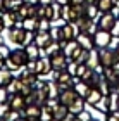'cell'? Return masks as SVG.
Segmentation results:
<instances>
[{"label": "cell", "instance_id": "cell-42", "mask_svg": "<svg viewBox=\"0 0 119 121\" xmlns=\"http://www.w3.org/2000/svg\"><path fill=\"white\" fill-rule=\"evenodd\" d=\"M111 33H112V36H119V19H117V23L114 24V28L111 30Z\"/></svg>", "mask_w": 119, "mask_h": 121}, {"label": "cell", "instance_id": "cell-16", "mask_svg": "<svg viewBox=\"0 0 119 121\" xmlns=\"http://www.w3.org/2000/svg\"><path fill=\"white\" fill-rule=\"evenodd\" d=\"M88 54H90V50H86L83 47H78L69 60H73V62H76V64H85L86 59H88Z\"/></svg>", "mask_w": 119, "mask_h": 121}, {"label": "cell", "instance_id": "cell-5", "mask_svg": "<svg viewBox=\"0 0 119 121\" xmlns=\"http://www.w3.org/2000/svg\"><path fill=\"white\" fill-rule=\"evenodd\" d=\"M111 40H112V33L111 31H105V30H97L95 35H93V42H95V47L97 48H105L111 45Z\"/></svg>", "mask_w": 119, "mask_h": 121}, {"label": "cell", "instance_id": "cell-6", "mask_svg": "<svg viewBox=\"0 0 119 121\" xmlns=\"http://www.w3.org/2000/svg\"><path fill=\"white\" fill-rule=\"evenodd\" d=\"M2 17H4V24L7 30L12 28V26H23V19L17 14V10H5L2 14Z\"/></svg>", "mask_w": 119, "mask_h": 121}, {"label": "cell", "instance_id": "cell-21", "mask_svg": "<svg viewBox=\"0 0 119 121\" xmlns=\"http://www.w3.org/2000/svg\"><path fill=\"white\" fill-rule=\"evenodd\" d=\"M88 68L91 69H95L97 66L100 64V57H98V48H91L90 54H88V59H86V62H85Z\"/></svg>", "mask_w": 119, "mask_h": 121}, {"label": "cell", "instance_id": "cell-39", "mask_svg": "<svg viewBox=\"0 0 119 121\" xmlns=\"http://www.w3.org/2000/svg\"><path fill=\"white\" fill-rule=\"evenodd\" d=\"M86 69H88V66H86V64H78V68H76V76H78V78H81V76L86 73Z\"/></svg>", "mask_w": 119, "mask_h": 121}, {"label": "cell", "instance_id": "cell-27", "mask_svg": "<svg viewBox=\"0 0 119 121\" xmlns=\"http://www.w3.org/2000/svg\"><path fill=\"white\" fill-rule=\"evenodd\" d=\"M119 111V93L114 90L109 93V112Z\"/></svg>", "mask_w": 119, "mask_h": 121}, {"label": "cell", "instance_id": "cell-31", "mask_svg": "<svg viewBox=\"0 0 119 121\" xmlns=\"http://www.w3.org/2000/svg\"><path fill=\"white\" fill-rule=\"evenodd\" d=\"M85 16H88L90 19H97L100 16V10H98V7H97V5H93V4H88L86 5V12H85Z\"/></svg>", "mask_w": 119, "mask_h": 121}, {"label": "cell", "instance_id": "cell-37", "mask_svg": "<svg viewBox=\"0 0 119 121\" xmlns=\"http://www.w3.org/2000/svg\"><path fill=\"white\" fill-rule=\"evenodd\" d=\"M9 111H10L9 102H2V104H0V118H5L9 114Z\"/></svg>", "mask_w": 119, "mask_h": 121}, {"label": "cell", "instance_id": "cell-3", "mask_svg": "<svg viewBox=\"0 0 119 121\" xmlns=\"http://www.w3.org/2000/svg\"><path fill=\"white\" fill-rule=\"evenodd\" d=\"M117 23V16L114 12H104L98 16V21H97V26L98 30H105V31H111L114 28V24Z\"/></svg>", "mask_w": 119, "mask_h": 121}, {"label": "cell", "instance_id": "cell-38", "mask_svg": "<svg viewBox=\"0 0 119 121\" xmlns=\"http://www.w3.org/2000/svg\"><path fill=\"white\" fill-rule=\"evenodd\" d=\"M9 95H10L9 90L5 88V86H0V104H2V102H7V100H9Z\"/></svg>", "mask_w": 119, "mask_h": 121}, {"label": "cell", "instance_id": "cell-25", "mask_svg": "<svg viewBox=\"0 0 119 121\" xmlns=\"http://www.w3.org/2000/svg\"><path fill=\"white\" fill-rule=\"evenodd\" d=\"M12 78H14V76H12V71H10V69H7L5 66L0 68V86H7Z\"/></svg>", "mask_w": 119, "mask_h": 121}, {"label": "cell", "instance_id": "cell-28", "mask_svg": "<svg viewBox=\"0 0 119 121\" xmlns=\"http://www.w3.org/2000/svg\"><path fill=\"white\" fill-rule=\"evenodd\" d=\"M78 47H79V43H78V40H69V42L66 43V45L62 47V52L66 54V56H67L69 59H71V56L74 54V50H76Z\"/></svg>", "mask_w": 119, "mask_h": 121}, {"label": "cell", "instance_id": "cell-4", "mask_svg": "<svg viewBox=\"0 0 119 121\" xmlns=\"http://www.w3.org/2000/svg\"><path fill=\"white\" fill-rule=\"evenodd\" d=\"M78 80H79L78 76H73L67 69H62V71H61V74H59V78H57L55 81H57L59 88L64 90V88H71V86H74V83H76Z\"/></svg>", "mask_w": 119, "mask_h": 121}, {"label": "cell", "instance_id": "cell-18", "mask_svg": "<svg viewBox=\"0 0 119 121\" xmlns=\"http://www.w3.org/2000/svg\"><path fill=\"white\" fill-rule=\"evenodd\" d=\"M102 97H104V95H102V92H100L98 88H91V90H90V93L86 95L85 100H86V104H88V106L95 107L97 104H98V102L102 100Z\"/></svg>", "mask_w": 119, "mask_h": 121}, {"label": "cell", "instance_id": "cell-49", "mask_svg": "<svg viewBox=\"0 0 119 121\" xmlns=\"http://www.w3.org/2000/svg\"><path fill=\"white\" fill-rule=\"evenodd\" d=\"M114 50H116V56H117V60H119V45H117V47L114 48Z\"/></svg>", "mask_w": 119, "mask_h": 121}, {"label": "cell", "instance_id": "cell-51", "mask_svg": "<svg viewBox=\"0 0 119 121\" xmlns=\"http://www.w3.org/2000/svg\"><path fill=\"white\" fill-rule=\"evenodd\" d=\"M114 4H116V7H119V0H114Z\"/></svg>", "mask_w": 119, "mask_h": 121}, {"label": "cell", "instance_id": "cell-13", "mask_svg": "<svg viewBox=\"0 0 119 121\" xmlns=\"http://www.w3.org/2000/svg\"><path fill=\"white\" fill-rule=\"evenodd\" d=\"M76 40H78V43H79V47L86 48V50H91V48H95L93 35H90V33H86V31H81L79 35L76 36Z\"/></svg>", "mask_w": 119, "mask_h": 121}, {"label": "cell", "instance_id": "cell-10", "mask_svg": "<svg viewBox=\"0 0 119 121\" xmlns=\"http://www.w3.org/2000/svg\"><path fill=\"white\" fill-rule=\"evenodd\" d=\"M7 102H9L10 109H14V111H21L23 112L24 107H26V99H24L23 93H10Z\"/></svg>", "mask_w": 119, "mask_h": 121}, {"label": "cell", "instance_id": "cell-34", "mask_svg": "<svg viewBox=\"0 0 119 121\" xmlns=\"http://www.w3.org/2000/svg\"><path fill=\"white\" fill-rule=\"evenodd\" d=\"M53 119V112L50 109H47L45 106H41V114H40V121H52Z\"/></svg>", "mask_w": 119, "mask_h": 121}, {"label": "cell", "instance_id": "cell-17", "mask_svg": "<svg viewBox=\"0 0 119 121\" xmlns=\"http://www.w3.org/2000/svg\"><path fill=\"white\" fill-rule=\"evenodd\" d=\"M19 80L23 81V83H28V85H36V81H38V74L33 73V71H29V69H23L21 71V74H19Z\"/></svg>", "mask_w": 119, "mask_h": 121}, {"label": "cell", "instance_id": "cell-44", "mask_svg": "<svg viewBox=\"0 0 119 121\" xmlns=\"http://www.w3.org/2000/svg\"><path fill=\"white\" fill-rule=\"evenodd\" d=\"M5 10H7L5 9V0H0V14H4Z\"/></svg>", "mask_w": 119, "mask_h": 121}, {"label": "cell", "instance_id": "cell-14", "mask_svg": "<svg viewBox=\"0 0 119 121\" xmlns=\"http://www.w3.org/2000/svg\"><path fill=\"white\" fill-rule=\"evenodd\" d=\"M62 33H64V40H76V36L79 35V30L74 23H64L62 24Z\"/></svg>", "mask_w": 119, "mask_h": 121}, {"label": "cell", "instance_id": "cell-32", "mask_svg": "<svg viewBox=\"0 0 119 121\" xmlns=\"http://www.w3.org/2000/svg\"><path fill=\"white\" fill-rule=\"evenodd\" d=\"M50 36H52V40H55V42H61V40H64L62 26H52V28H50Z\"/></svg>", "mask_w": 119, "mask_h": 121}, {"label": "cell", "instance_id": "cell-11", "mask_svg": "<svg viewBox=\"0 0 119 121\" xmlns=\"http://www.w3.org/2000/svg\"><path fill=\"white\" fill-rule=\"evenodd\" d=\"M52 71V62L48 56H41L40 59H36V74L43 76V74H50Z\"/></svg>", "mask_w": 119, "mask_h": 121}, {"label": "cell", "instance_id": "cell-9", "mask_svg": "<svg viewBox=\"0 0 119 121\" xmlns=\"http://www.w3.org/2000/svg\"><path fill=\"white\" fill-rule=\"evenodd\" d=\"M79 95H78V92L74 90V86H71V88H64V90H61V93H59V102L61 104H64V106H71V104L76 100Z\"/></svg>", "mask_w": 119, "mask_h": 121}, {"label": "cell", "instance_id": "cell-12", "mask_svg": "<svg viewBox=\"0 0 119 121\" xmlns=\"http://www.w3.org/2000/svg\"><path fill=\"white\" fill-rule=\"evenodd\" d=\"M36 45H38L41 50L45 48L48 43L52 42V36H50V30L48 31H45V30H36L35 31V40H33Z\"/></svg>", "mask_w": 119, "mask_h": 121}, {"label": "cell", "instance_id": "cell-29", "mask_svg": "<svg viewBox=\"0 0 119 121\" xmlns=\"http://www.w3.org/2000/svg\"><path fill=\"white\" fill-rule=\"evenodd\" d=\"M21 85H23V81H21L19 76H17V78H12V80H10V83L5 86V88L9 90V93H19V92H21Z\"/></svg>", "mask_w": 119, "mask_h": 121}, {"label": "cell", "instance_id": "cell-53", "mask_svg": "<svg viewBox=\"0 0 119 121\" xmlns=\"http://www.w3.org/2000/svg\"><path fill=\"white\" fill-rule=\"evenodd\" d=\"M91 121H97V119H91Z\"/></svg>", "mask_w": 119, "mask_h": 121}, {"label": "cell", "instance_id": "cell-40", "mask_svg": "<svg viewBox=\"0 0 119 121\" xmlns=\"http://www.w3.org/2000/svg\"><path fill=\"white\" fill-rule=\"evenodd\" d=\"M76 68H78V64L76 62H73V60H69V64H67V71L71 73L73 76H76Z\"/></svg>", "mask_w": 119, "mask_h": 121}, {"label": "cell", "instance_id": "cell-30", "mask_svg": "<svg viewBox=\"0 0 119 121\" xmlns=\"http://www.w3.org/2000/svg\"><path fill=\"white\" fill-rule=\"evenodd\" d=\"M23 28L26 31H36L38 30V19H35V17H26L23 21Z\"/></svg>", "mask_w": 119, "mask_h": 121}, {"label": "cell", "instance_id": "cell-48", "mask_svg": "<svg viewBox=\"0 0 119 121\" xmlns=\"http://www.w3.org/2000/svg\"><path fill=\"white\" fill-rule=\"evenodd\" d=\"M24 2H28V4H40V0H24Z\"/></svg>", "mask_w": 119, "mask_h": 121}, {"label": "cell", "instance_id": "cell-22", "mask_svg": "<svg viewBox=\"0 0 119 121\" xmlns=\"http://www.w3.org/2000/svg\"><path fill=\"white\" fill-rule=\"evenodd\" d=\"M57 52H62V47H61V43L55 42V40H52L45 48H43V56H48V57H52L53 54H57Z\"/></svg>", "mask_w": 119, "mask_h": 121}, {"label": "cell", "instance_id": "cell-52", "mask_svg": "<svg viewBox=\"0 0 119 121\" xmlns=\"http://www.w3.org/2000/svg\"><path fill=\"white\" fill-rule=\"evenodd\" d=\"M117 19H119V12H117Z\"/></svg>", "mask_w": 119, "mask_h": 121}, {"label": "cell", "instance_id": "cell-23", "mask_svg": "<svg viewBox=\"0 0 119 121\" xmlns=\"http://www.w3.org/2000/svg\"><path fill=\"white\" fill-rule=\"evenodd\" d=\"M85 106H86V100L83 97H78L71 106H67V109H69V112H73V114H79L85 109Z\"/></svg>", "mask_w": 119, "mask_h": 121}, {"label": "cell", "instance_id": "cell-33", "mask_svg": "<svg viewBox=\"0 0 119 121\" xmlns=\"http://www.w3.org/2000/svg\"><path fill=\"white\" fill-rule=\"evenodd\" d=\"M61 19L64 23H71V5H62L61 7Z\"/></svg>", "mask_w": 119, "mask_h": 121}, {"label": "cell", "instance_id": "cell-41", "mask_svg": "<svg viewBox=\"0 0 119 121\" xmlns=\"http://www.w3.org/2000/svg\"><path fill=\"white\" fill-rule=\"evenodd\" d=\"M107 121H119V111H114V112H107Z\"/></svg>", "mask_w": 119, "mask_h": 121}, {"label": "cell", "instance_id": "cell-7", "mask_svg": "<svg viewBox=\"0 0 119 121\" xmlns=\"http://www.w3.org/2000/svg\"><path fill=\"white\" fill-rule=\"evenodd\" d=\"M50 62H52V69L62 71V69H67L69 57L64 52H57V54H53V56L50 57Z\"/></svg>", "mask_w": 119, "mask_h": 121}, {"label": "cell", "instance_id": "cell-47", "mask_svg": "<svg viewBox=\"0 0 119 121\" xmlns=\"http://www.w3.org/2000/svg\"><path fill=\"white\" fill-rule=\"evenodd\" d=\"M5 59H7V57H5L4 54H0V68H4V66H5Z\"/></svg>", "mask_w": 119, "mask_h": 121}, {"label": "cell", "instance_id": "cell-35", "mask_svg": "<svg viewBox=\"0 0 119 121\" xmlns=\"http://www.w3.org/2000/svg\"><path fill=\"white\" fill-rule=\"evenodd\" d=\"M93 116H91V112H88L86 109H83L79 114H76V121H91Z\"/></svg>", "mask_w": 119, "mask_h": 121}, {"label": "cell", "instance_id": "cell-2", "mask_svg": "<svg viewBox=\"0 0 119 121\" xmlns=\"http://www.w3.org/2000/svg\"><path fill=\"white\" fill-rule=\"evenodd\" d=\"M98 57H100V64L104 68H112L116 62H117V56H116V50L111 47H105V48H98Z\"/></svg>", "mask_w": 119, "mask_h": 121}, {"label": "cell", "instance_id": "cell-36", "mask_svg": "<svg viewBox=\"0 0 119 121\" xmlns=\"http://www.w3.org/2000/svg\"><path fill=\"white\" fill-rule=\"evenodd\" d=\"M50 28H52V21H48V19H45V17L38 19V30H45V31H48Z\"/></svg>", "mask_w": 119, "mask_h": 121}, {"label": "cell", "instance_id": "cell-8", "mask_svg": "<svg viewBox=\"0 0 119 121\" xmlns=\"http://www.w3.org/2000/svg\"><path fill=\"white\" fill-rule=\"evenodd\" d=\"M35 93H36V102H38L40 106H43L45 100L48 99V81H40V80L36 81Z\"/></svg>", "mask_w": 119, "mask_h": 121}, {"label": "cell", "instance_id": "cell-46", "mask_svg": "<svg viewBox=\"0 0 119 121\" xmlns=\"http://www.w3.org/2000/svg\"><path fill=\"white\" fill-rule=\"evenodd\" d=\"M53 2H55V4H59V5L62 7V5H67V4H69V0H53Z\"/></svg>", "mask_w": 119, "mask_h": 121}, {"label": "cell", "instance_id": "cell-24", "mask_svg": "<svg viewBox=\"0 0 119 121\" xmlns=\"http://www.w3.org/2000/svg\"><path fill=\"white\" fill-rule=\"evenodd\" d=\"M97 7H98L100 14H104V12H112L116 4H114V0H97Z\"/></svg>", "mask_w": 119, "mask_h": 121}, {"label": "cell", "instance_id": "cell-15", "mask_svg": "<svg viewBox=\"0 0 119 121\" xmlns=\"http://www.w3.org/2000/svg\"><path fill=\"white\" fill-rule=\"evenodd\" d=\"M40 114H41V106L40 104H28L23 111V116L26 118H31V119H40Z\"/></svg>", "mask_w": 119, "mask_h": 121}, {"label": "cell", "instance_id": "cell-19", "mask_svg": "<svg viewBox=\"0 0 119 121\" xmlns=\"http://www.w3.org/2000/svg\"><path fill=\"white\" fill-rule=\"evenodd\" d=\"M24 50H26V54H28V57H29V59H35V60H36V59H40V57H41V52H43L35 42H33V43H29V45H26V47H24Z\"/></svg>", "mask_w": 119, "mask_h": 121}, {"label": "cell", "instance_id": "cell-43", "mask_svg": "<svg viewBox=\"0 0 119 121\" xmlns=\"http://www.w3.org/2000/svg\"><path fill=\"white\" fill-rule=\"evenodd\" d=\"M62 121H76V114H73V112H69L66 118H64Z\"/></svg>", "mask_w": 119, "mask_h": 121}, {"label": "cell", "instance_id": "cell-20", "mask_svg": "<svg viewBox=\"0 0 119 121\" xmlns=\"http://www.w3.org/2000/svg\"><path fill=\"white\" fill-rule=\"evenodd\" d=\"M74 90L78 92V95L79 97H83V99H86V95L90 93V90H91V86L86 83V81H83V80H78L76 83H74Z\"/></svg>", "mask_w": 119, "mask_h": 121}, {"label": "cell", "instance_id": "cell-50", "mask_svg": "<svg viewBox=\"0 0 119 121\" xmlns=\"http://www.w3.org/2000/svg\"><path fill=\"white\" fill-rule=\"evenodd\" d=\"M86 4H93V5H97V0H86Z\"/></svg>", "mask_w": 119, "mask_h": 121}, {"label": "cell", "instance_id": "cell-26", "mask_svg": "<svg viewBox=\"0 0 119 121\" xmlns=\"http://www.w3.org/2000/svg\"><path fill=\"white\" fill-rule=\"evenodd\" d=\"M69 114V109H67V106H64V104H61L59 102V106L53 109V119H59V121H62L64 118H66Z\"/></svg>", "mask_w": 119, "mask_h": 121}, {"label": "cell", "instance_id": "cell-1", "mask_svg": "<svg viewBox=\"0 0 119 121\" xmlns=\"http://www.w3.org/2000/svg\"><path fill=\"white\" fill-rule=\"evenodd\" d=\"M29 60L28 54H26L24 47L23 48H14V50L9 52L7 59H5V68L10 69V71H17L21 69L23 66H26V62Z\"/></svg>", "mask_w": 119, "mask_h": 121}, {"label": "cell", "instance_id": "cell-45", "mask_svg": "<svg viewBox=\"0 0 119 121\" xmlns=\"http://www.w3.org/2000/svg\"><path fill=\"white\" fill-rule=\"evenodd\" d=\"M5 30V24H4V17H2V14H0V35H2V31Z\"/></svg>", "mask_w": 119, "mask_h": 121}]
</instances>
